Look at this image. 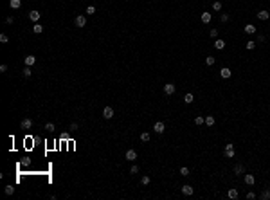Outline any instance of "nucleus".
Listing matches in <instances>:
<instances>
[{"mask_svg": "<svg viewBox=\"0 0 270 200\" xmlns=\"http://www.w3.org/2000/svg\"><path fill=\"white\" fill-rule=\"evenodd\" d=\"M223 157H225V159H234V157H236V148H234L232 143H227V144H225V148H223Z\"/></svg>", "mask_w": 270, "mask_h": 200, "instance_id": "f257e3e1", "label": "nucleus"}, {"mask_svg": "<svg viewBox=\"0 0 270 200\" xmlns=\"http://www.w3.org/2000/svg\"><path fill=\"white\" fill-rule=\"evenodd\" d=\"M184 103H186V105H193V103H195V94L193 92L186 94V96H184Z\"/></svg>", "mask_w": 270, "mask_h": 200, "instance_id": "f3484780", "label": "nucleus"}, {"mask_svg": "<svg viewBox=\"0 0 270 200\" xmlns=\"http://www.w3.org/2000/svg\"><path fill=\"white\" fill-rule=\"evenodd\" d=\"M256 40H257V43H263V41L267 40V36H265V34H257Z\"/></svg>", "mask_w": 270, "mask_h": 200, "instance_id": "c9c22d12", "label": "nucleus"}, {"mask_svg": "<svg viewBox=\"0 0 270 200\" xmlns=\"http://www.w3.org/2000/svg\"><path fill=\"white\" fill-rule=\"evenodd\" d=\"M245 49H247V51H254V49H256V41L254 40L245 41Z\"/></svg>", "mask_w": 270, "mask_h": 200, "instance_id": "393cba45", "label": "nucleus"}, {"mask_svg": "<svg viewBox=\"0 0 270 200\" xmlns=\"http://www.w3.org/2000/svg\"><path fill=\"white\" fill-rule=\"evenodd\" d=\"M149 182H151V177L149 175H142L141 177V186H149Z\"/></svg>", "mask_w": 270, "mask_h": 200, "instance_id": "b1692460", "label": "nucleus"}, {"mask_svg": "<svg viewBox=\"0 0 270 200\" xmlns=\"http://www.w3.org/2000/svg\"><path fill=\"white\" fill-rule=\"evenodd\" d=\"M225 45H227V41L223 40V38H216V40H214V49H216V51H223V49H225Z\"/></svg>", "mask_w": 270, "mask_h": 200, "instance_id": "9b49d317", "label": "nucleus"}, {"mask_svg": "<svg viewBox=\"0 0 270 200\" xmlns=\"http://www.w3.org/2000/svg\"><path fill=\"white\" fill-rule=\"evenodd\" d=\"M45 130H47V132H54V124L52 123H47V124H45Z\"/></svg>", "mask_w": 270, "mask_h": 200, "instance_id": "4c0bfd02", "label": "nucleus"}, {"mask_svg": "<svg viewBox=\"0 0 270 200\" xmlns=\"http://www.w3.org/2000/svg\"><path fill=\"white\" fill-rule=\"evenodd\" d=\"M22 74H24V76H25V78H29V76H31V74H33V70H31V69H29V67L25 65V69H24V72H22Z\"/></svg>", "mask_w": 270, "mask_h": 200, "instance_id": "f704fd0d", "label": "nucleus"}, {"mask_svg": "<svg viewBox=\"0 0 270 200\" xmlns=\"http://www.w3.org/2000/svg\"><path fill=\"white\" fill-rule=\"evenodd\" d=\"M216 124V117L214 116H205V126L207 128H213Z\"/></svg>", "mask_w": 270, "mask_h": 200, "instance_id": "dca6fc26", "label": "nucleus"}, {"mask_svg": "<svg viewBox=\"0 0 270 200\" xmlns=\"http://www.w3.org/2000/svg\"><path fill=\"white\" fill-rule=\"evenodd\" d=\"M243 182H245L247 186H254V184H256V177L252 173H245L243 175Z\"/></svg>", "mask_w": 270, "mask_h": 200, "instance_id": "0eeeda50", "label": "nucleus"}, {"mask_svg": "<svg viewBox=\"0 0 270 200\" xmlns=\"http://www.w3.org/2000/svg\"><path fill=\"white\" fill-rule=\"evenodd\" d=\"M178 173L182 175V177H189V175H191V171H189V168H187V166H182V168L178 170Z\"/></svg>", "mask_w": 270, "mask_h": 200, "instance_id": "cd10ccee", "label": "nucleus"}, {"mask_svg": "<svg viewBox=\"0 0 270 200\" xmlns=\"http://www.w3.org/2000/svg\"><path fill=\"white\" fill-rule=\"evenodd\" d=\"M218 34H220V33H218V29H214V27H213V29H209V36H211V38H218Z\"/></svg>", "mask_w": 270, "mask_h": 200, "instance_id": "2f4dec72", "label": "nucleus"}, {"mask_svg": "<svg viewBox=\"0 0 270 200\" xmlns=\"http://www.w3.org/2000/svg\"><path fill=\"white\" fill-rule=\"evenodd\" d=\"M137 157H139V155H137L135 150H128V151H126V160H128V162H135Z\"/></svg>", "mask_w": 270, "mask_h": 200, "instance_id": "f8f14e48", "label": "nucleus"}, {"mask_svg": "<svg viewBox=\"0 0 270 200\" xmlns=\"http://www.w3.org/2000/svg\"><path fill=\"white\" fill-rule=\"evenodd\" d=\"M29 18H31L33 22H38V20H40V11H36V9H33V11L29 13Z\"/></svg>", "mask_w": 270, "mask_h": 200, "instance_id": "aec40b11", "label": "nucleus"}, {"mask_svg": "<svg viewBox=\"0 0 270 200\" xmlns=\"http://www.w3.org/2000/svg\"><path fill=\"white\" fill-rule=\"evenodd\" d=\"M216 63V58L214 56H205V65L207 67H213Z\"/></svg>", "mask_w": 270, "mask_h": 200, "instance_id": "bb28decb", "label": "nucleus"}, {"mask_svg": "<svg viewBox=\"0 0 270 200\" xmlns=\"http://www.w3.org/2000/svg\"><path fill=\"white\" fill-rule=\"evenodd\" d=\"M0 41H2V43H7V41H9L7 34H0Z\"/></svg>", "mask_w": 270, "mask_h": 200, "instance_id": "a19ab883", "label": "nucleus"}, {"mask_svg": "<svg viewBox=\"0 0 270 200\" xmlns=\"http://www.w3.org/2000/svg\"><path fill=\"white\" fill-rule=\"evenodd\" d=\"M141 141H142V143H149V141H151V133L149 132H141Z\"/></svg>", "mask_w": 270, "mask_h": 200, "instance_id": "4be33fe9", "label": "nucleus"}, {"mask_svg": "<svg viewBox=\"0 0 270 200\" xmlns=\"http://www.w3.org/2000/svg\"><path fill=\"white\" fill-rule=\"evenodd\" d=\"M193 123H195L196 126H202V124H205V117H203V116H196V117L193 119Z\"/></svg>", "mask_w": 270, "mask_h": 200, "instance_id": "5701e85b", "label": "nucleus"}, {"mask_svg": "<svg viewBox=\"0 0 270 200\" xmlns=\"http://www.w3.org/2000/svg\"><path fill=\"white\" fill-rule=\"evenodd\" d=\"M243 31H245V33H247V34H256L257 27L254 25V24H247V25L243 27Z\"/></svg>", "mask_w": 270, "mask_h": 200, "instance_id": "2eb2a0df", "label": "nucleus"}, {"mask_svg": "<svg viewBox=\"0 0 270 200\" xmlns=\"http://www.w3.org/2000/svg\"><path fill=\"white\" fill-rule=\"evenodd\" d=\"M13 22H14L13 16H7V18H6V24H13Z\"/></svg>", "mask_w": 270, "mask_h": 200, "instance_id": "79ce46f5", "label": "nucleus"}, {"mask_svg": "<svg viewBox=\"0 0 270 200\" xmlns=\"http://www.w3.org/2000/svg\"><path fill=\"white\" fill-rule=\"evenodd\" d=\"M7 70V65H0V72H6Z\"/></svg>", "mask_w": 270, "mask_h": 200, "instance_id": "37998d69", "label": "nucleus"}, {"mask_svg": "<svg viewBox=\"0 0 270 200\" xmlns=\"http://www.w3.org/2000/svg\"><path fill=\"white\" fill-rule=\"evenodd\" d=\"M33 33H36V34H41L43 33V27H41V24H34V27H33Z\"/></svg>", "mask_w": 270, "mask_h": 200, "instance_id": "c756f323", "label": "nucleus"}, {"mask_svg": "<svg viewBox=\"0 0 270 200\" xmlns=\"http://www.w3.org/2000/svg\"><path fill=\"white\" fill-rule=\"evenodd\" d=\"M74 24H76V27H85L87 25V16L85 14H78L76 20H74Z\"/></svg>", "mask_w": 270, "mask_h": 200, "instance_id": "1a4fd4ad", "label": "nucleus"}, {"mask_svg": "<svg viewBox=\"0 0 270 200\" xmlns=\"http://www.w3.org/2000/svg\"><path fill=\"white\" fill-rule=\"evenodd\" d=\"M31 126H33V121L31 119H22V123H20V128L22 130H29Z\"/></svg>", "mask_w": 270, "mask_h": 200, "instance_id": "a211bd4d", "label": "nucleus"}, {"mask_svg": "<svg viewBox=\"0 0 270 200\" xmlns=\"http://www.w3.org/2000/svg\"><path fill=\"white\" fill-rule=\"evenodd\" d=\"M95 13V7L94 6H88V7H87V14H94Z\"/></svg>", "mask_w": 270, "mask_h": 200, "instance_id": "ea45409f", "label": "nucleus"}, {"mask_svg": "<svg viewBox=\"0 0 270 200\" xmlns=\"http://www.w3.org/2000/svg\"><path fill=\"white\" fill-rule=\"evenodd\" d=\"M180 191H182L184 197H193L195 195V187L191 186V184H184V186L180 187Z\"/></svg>", "mask_w": 270, "mask_h": 200, "instance_id": "20e7f679", "label": "nucleus"}, {"mask_svg": "<svg viewBox=\"0 0 270 200\" xmlns=\"http://www.w3.org/2000/svg\"><path fill=\"white\" fill-rule=\"evenodd\" d=\"M78 128H79L78 123H72V124H70V132H78Z\"/></svg>", "mask_w": 270, "mask_h": 200, "instance_id": "58836bf2", "label": "nucleus"}, {"mask_svg": "<svg viewBox=\"0 0 270 200\" xmlns=\"http://www.w3.org/2000/svg\"><path fill=\"white\" fill-rule=\"evenodd\" d=\"M222 7H223V4H222L220 0H214V2H213V11H222Z\"/></svg>", "mask_w": 270, "mask_h": 200, "instance_id": "c85d7f7f", "label": "nucleus"}, {"mask_svg": "<svg viewBox=\"0 0 270 200\" xmlns=\"http://www.w3.org/2000/svg\"><path fill=\"white\" fill-rule=\"evenodd\" d=\"M4 191H6V195H13V193H14V187L13 186H6V189H4Z\"/></svg>", "mask_w": 270, "mask_h": 200, "instance_id": "72a5a7b5", "label": "nucleus"}, {"mask_svg": "<svg viewBox=\"0 0 270 200\" xmlns=\"http://www.w3.org/2000/svg\"><path fill=\"white\" fill-rule=\"evenodd\" d=\"M139 170H141V168H139L137 164H133V166L130 168V175H137V173H139Z\"/></svg>", "mask_w": 270, "mask_h": 200, "instance_id": "473e14b6", "label": "nucleus"}, {"mask_svg": "<svg viewBox=\"0 0 270 200\" xmlns=\"http://www.w3.org/2000/svg\"><path fill=\"white\" fill-rule=\"evenodd\" d=\"M200 20H202V24H209V22L213 20V14L209 13V11H203V13L200 14Z\"/></svg>", "mask_w": 270, "mask_h": 200, "instance_id": "ddd939ff", "label": "nucleus"}, {"mask_svg": "<svg viewBox=\"0 0 270 200\" xmlns=\"http://www.w3.org/2000/svg\"><path fill=\"white\" fill-rule=\"evenodd\" d=\"M153 132L155 133H164L166 132V123H164V121H155V123H153Z\"/></svg>", "mask_w": 270, "mask_h": 200, "instance_id": "f03ea898", "label": "nucleus"}, {"mask_svg": "<svg viewBox=\"0 0 270 200\" xmlns=\"http://www.w3.org/2000/svg\"><path fill=\"white\" fill-rule=\"evenodd\" d=\"M238 197H240V191H238L236 187H229V189H227V198L236 200Z\"/></svg>", "mask_w": 270, "mask_h": 200, "instance_id": "9d476101", "label": "nucleus"}, {"mask_svg": "<svg viewBox=\"0 0 270 200\" xmlns=\"http://www.w3.org/2000/svg\"><path fill=\"white\" fill-rule=\"evenodd\" d=\"M230 76H232V70H230L229 67H222L220 69V78L222 80H229Z\"/></svg>", "mask_w": 270, "mask_h": 200, "instance_id": "6e6552de", "label": "nucleus"}, {"mask_svg": "<svg viewBox=\"0 0 270 200\" xmlns=\"http://www.w3.org/2000/svg\"><path fill=\"white\" fill-rule=\"evenodd\" d=\"M259 198L261 200H270V189L268 187H265V189L259 193Z\"/></svg>", "mask_w": 270, "mask_h": 200, "instance_id": "6ab92c4d", "label": "nucleus"}, {"mask_svg": "<svg viewBox=\"0 0 270 200\" xmlns=\"http://www.w3.org/2000/svg\"><path fill=\"white\" fill-rule=\"evenodd\" d=\"M229 20H230V14H227V13L220 14V22H222V24H227Z\"/></svg>", "mask_w": 270, "mask_h": 200, "instance_id": "7c9ffc66", "label": "nucleus"}, {"mask_svg": "<svg viewBox=\"0 0 270 200\" xmlns=\"http://www.w3.org/2000/svg\"><path fill=\"white\" fill-rule=\"evenodd\" d=\"M232 173L236 175V177H241V175H245V166H243L241 162H236V164L232 166Z\"/></svg>", "mask_w": 270, "mask_h": 200, "instance_id": "7ed1b4c3", "label": "nucleus"}, {"mask_svg": "<svg viewBox=\"0 0 270 200\" xmlns=\"http://www.w3.org/2000/svg\"><path fill=\"white\" fill-rule=\"evenodd\" d=\"M9 6H11V9H20L22 0H9Z\"/></svg>", "mask_w": 270, "mask_h": 200, "instance_id": "a878e982", "label": "nucleus"}, {"mask_svg": "<svg viewBox=\"0 0 270 200\" xmlns=\"http://www.w3.org/2000/svg\"><path fill=\"white\" fill-rule=\"evenodd\" d=\"M162 90H164V94H166V96H173V94L176 92V87L173 85V83H166V85L162 87Z\"/></svg>", "mask_w": 270, "mask_h": 200, "instance_id": "39448f33", "label": "nucleus"}, {"mask_svg": "<svg viewBox=\"0 0 270 200\" xmlns=\"http://www.w3.org/2000/svg\"><path fill=\"white\" fill-rule=\"evenodd\" d=\"M103 117H105V119H112V117H114V108L112 107L103 108Z\"/></svg>", "mask_w": 270, "mask_h": 200, "instance_id": "4468645a", "label": "nucleus"}, {"mask_svg": "<svg viewBox=\"0 0 270 200\" xmlns=\"http://www.w3.org/2000/svg\"><path fill=\"white\" fill-rule=\"evenodd\" d=\"M257 20H261V22H267V20H270V13L267 11V9H259L256 13Z\"/></svg>", "mask_w": 270, "mask_h": 200, "instance_id": "423d86ee", "label": "nucleus"}, {"mask_svg": "<svg viewBox=\"0 0 270 200\" xmlns=\"http://www.w3.org/2000/svg\"><path fill=\"white\" fill-rule=\"evenodd\" d=\"M245 197H247L249 200H254V198H256V193H254V191H249V193H247Z\"/></svg>", "mask_w": 270, "mask_h": 200, "instance_id": "e433bc0d", "label": "nucleus"}, {"mask_svg": "<svg viewBox=\"0 0 270 200\" xmlns=\"http://www.w3.org/2000/svg\"><path fill=\"white\" fill-rule=\"evenodd\" d=\"M24 60H25V65H27V67H31V65H34V63H36V58H34L33 54H29V56H25Z\"/></svg>", "mask_w": 270, "mask_h": 200, "instance_id": "412c9836", "label": "nucleus"}]
</instances>
